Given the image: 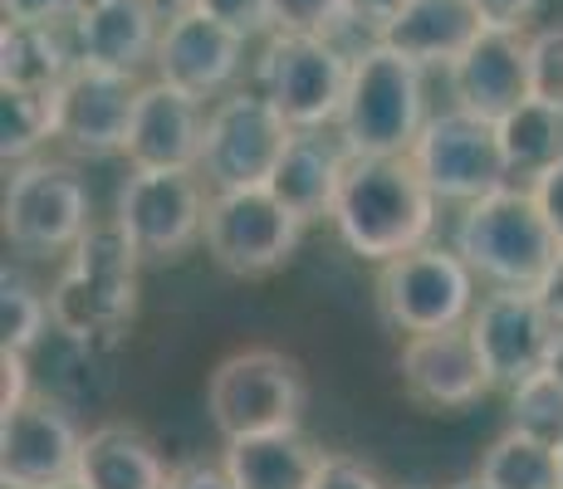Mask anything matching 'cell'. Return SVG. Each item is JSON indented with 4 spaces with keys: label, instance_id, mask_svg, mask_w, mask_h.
<instances>
[{
    "label": "cell",
    "instance_id": "6da1fadb",
    "mask_svg": "<svg viewBox=\"0 0 563 489\" xmlns=\"http://www.w3.org/2000/svg\"><path fill=\"white\" fill-rule=\"evenodd\" d=\"M437 191L421 181L411 152L407 157H349L329 221L353 255L383 265L437 235Z\"/></svg>",
    "mask_w": 563,
    "mask_h": 489
},
{
    "label": "cell",
    "instance_id": "7a4b0ae2",
    "mask_svg": "<svg viewBox=\"0 0 563 489\" xmlns=\"http://www.w3.org/2000/svg\"><path fill=\"white\" fill-rule=\"evenodd\" d=\"M137 265L143 249L123 221H93L69 249V265L49 289L54 333L79 347H99L128 333L137 313Z\"/></svg>",
    "mask_w": 563,
    "mask_h": 489
},
{
    "label": "cell",
    "instance_id": "3957f363",
    "mask_svg": "<svg viewBox=\"0 0 563 489\" xmlns=\"http://www.w3.org/2000/svg\"><path fill=\"white\" fill-rule=\"evenodd\" d=\"M421 64L373 40L353 54L349 98L339 113V143L349 157H407L427 127V89Z\"/></svg>",
    "mask_w": 563,
    "mask_h": 489
},
{
    "label": "cell",
    "instance_id": "277c9868",
    "mask_svg": "<svg viewBox=\"0 0 563 489\" xmlns=\"http://www.w3.org/2000/svg\"><path fill=\"white\" fill-rule=\"evenodd\" d=\"M456 249L490 289H539L559 259V241L525 181H505L500 191L461 205Z\"/></svg>",
    "mask_w": 563,
    "mask_h": 489
},
{
    "label": "cell",
    "instance_id": "5b68a950",
    "mask_svg": "<svg viewBox=\"0 0 563 489\" xmlns=\"http://www.w3.org/2000/svg\"><path fill=\"white\" fill-rule=\"evenodd\" d=\"M475 275L465 265V255L456 245H417L407 255H393L377 265V313L387 329L397 333H431V329H456L471 323L475 313Z\"/></svg>",
    "mask_w": 563,
    "mask_h": 489
},
{
    "label": "cell",
    "instance_id": "8992f818",
    "mask_svg": "<svg viewBox=\"0 0 563 489\" xmlns=\"http://www.w3.org/2000/svg\"><path fill=\"white\" fill-rule=\"evenodd\" d=\"M206 411L225 441L299 431L305 411V373L279 347H245L231 353L206 382Z\"/></svg>",
    "mask_w": 563,
    "mask_h": 489
},
{
    "label": "cell",
    "instance_id": "52a82bcc",
    "mask_svg": "<svg viewBox=\"0 0 563 489\" xmlns=\"http://www.w3.org/2000/svg\"><path fill=\"white\" fill-rule=\"evenodd\" d=\"M299 127L269 103L265 89L245 93H221L216 108L206 113V137H201V162L197 171L206 177L211 191L231 187H265L269 171L279 167L289 137Z\"/></svg>",
    "mask_w": 563,
    "mask_h": 489
},
{
    "label": "cell",
    "instance_id": "ba28073f",
    "mask_svg": "<svg viewBox=\"0 0 563 489\" xmlns=\"http://www.w3.org/2000/svg\"><path fill=\"white\" fill-rule=\"evenodd\" d=\"M305 221L269 187L211 191L206 201V255L235 279H265L299 249Z\"/></svg>",
    "mask_w": 563,
    "mask_h": 489
},
{
    "label": "cell",
    "instance_id": "9c48e42d",
    "mask_svg": "<svg viewBox=\"0 0 563 489\" xmlns=\"http://www.w3.org/2000/svg\"><path fill=\"white\" fill-rule=\"evenodd\" d=\"M349 74L353 54H343L329 35L275 30V40L260 54V89L299 133H319V127L339 123L343 98H349Z\"/></svg>",
    "mask_w": 563,
    "mask_h": 489
},
{
    "label": "cell",
    "instance_id": "30bf717a",
    "mask_svg": "<svg viewBox=\"0 0 563 489\" xmlns=\"http://www.w3.org/2000/svg\"><path fill=\"white\" fill-rule=\"evenodd\" d=\"M89 191L69 162H15L0 205V231L25 255H69L89 231Z\"/></svg>",
    "mask_w": 563,
    "mask_h": 489
},
{
    "label": "cell",
    "instance_id": "8fae6325",
    "mask_svg": "<svg viewBox=\"0 0 563 489\" xmlns=\"http://www.w3.org/2000/svg\"><path fill=\"white\" fill-rule=\"evenodd\" d=\"M411 162H417L421 181L437 191V201L446 205H471L481 196L500 191L505 181H515L510 162H505L500 123L475 118L465 108L431 113L417 147H411Z\"/></svg>",
    "mask_w": 563,
    "mask_h": 489
},
{
    "label": "cell",
    "instance_id": "7c38bea8",
    "mask_svg": "<svg viewBox=\"0 0 563 489\" xmlns=\"http://www.w3.org/2000/svg\"><path fill=\"white\" fill-rule=\"evenodd\" d=\"M206 201L211 187L197 167H133L118 191V221L143 259H181L206 241Z\"/></svg>",
    "mask_w": 563,
    "mask_h": 489
},
{
    "label": "cell",
    "instance_id": "4fadbf2b",
    "mask_svg": "<svg viewBox=\"0 0 563 489\" xmlns=\"http://www.w3.org/2000/svg\"><path fill=\"white\" fill-rule=\"evenodd\" d=\"M79 451L84 431L59 397L30 391L0 416V485L49 489L79 475Z\"/></svg>",
    "mask_w": 563,
    "mask_h": 489
},
{
    "label": "cell",
    "instance_id": "5bb4252c",
    "mask_svg": "<svg viewBox=\"0 0 563 489\" xmlns=\"http://www.w3.org/2000/svg\"><path fill=\"white\" fill-rule=\"evenodd\" d=\"M137 69H113V64L74 59L64 84L54 89V113H59V143H69L84 157H108L128 147L137 108Z\"/></svg>",
    "mask_w": 563,
    "mask_h": 489
},
{
    "label": "cell",
    "instance_id": "9a60e30c",
    "mask_svg": "<svg viewBox=\"0 0 563 489\" xmlns=\"http://www.w3.org/2000/svg\"><path fill=\"white\" fill-rule=\"evenodd\" d=\"M471 333L490 367L495 387L515 391L525 377L544 373L554 347V319L544 313L534 289H490L471 313Z\"/></svg>",
    "mask_w": 563,
    "mask_h": 489
},
{
    "label": "cell",
    "instance_id": "2e32d148",
    "mask_svg": "<svg viewBox=\"0 0 563 489\" xmlns=\"http://www.w3.org/2000/svg\"><path fill=\"white\" fill-rule=\"evenodd\" d=\"M402 387L427 411H465L495 391V377L475 347L471 323L456 329L407 333L402 343Z\"/></svg>",
    "mask_w": 563,
    "mask_h": 489
},
{
    "label": "cell",
    "instance_id": "e0dca14e",
    "mask_svg": "<svg viewBox=\"0 0 563 489\" xmlns=\"http://www.w3.org/2000/svg\"><path fill=\"white\" fill-rule=\"evenodd\" d=\"M157 79L177 84V89L206 98L231 93V84L245 69V35L231 25H221L216 15L187 5L177 15H167L157 40Z\"/></svg>",
    "mask_w": 563,
    "mask_h": 489
},
{
    "label": "cell",
    "instance_id": "ac0fdd59",
    "mask_svg": "<svg viewBox=\"0 0 563 489\" xmlns=\"http://www.w3.org/2000/svg\"><path fill=\"white\" fill-rule=\"evenodd\" d=\"M446 74L456 108L500 123L529 98V40L519 30H481Z\"/></svg>",
    "mask_w": 563,
    "mask_h": 489
},
{
    "label": "cell",
    "instance_id": "d6986e66",
    "mask_svg": "<svg viewBox=\"0 0 563 489\" xmlns=\"http://www.w3.org/2000/svg\"><path fill=\"white\" fill-rule=\"evenodd\" d=\"M201 137H206V113L197 93L177 89L167 79L143 84L123 147L133 167H197Z\"/></svg>",
    "mask_w": 563,
    "mask_h": 489
},
{
    "label": "cell",
    "instance_id": "ffe728a7",
    "mask_svg": "<svg viewBox=\"0 0 563 489\" xmlns=\"http://www.w3.org/2000/svg\"><path fill=\"white\" fill-rule=\"evenodd\" d=\"M69 35L79 59L137 69V64L157 59L162 5L157 0H84L79 15L69 20Z\"/></svg>",
    "mask_w": 563,
    "mask_h": 489
},
{
    "label": "cell",
    "instance_id": "44dd1931",
    "mask_svg": "<svg viewBox=\"0 0 563 489\" xmlns=\"http://www.w3.org/2000/svg\"><path fill=\"white\" fill-rule=\"evenodd\" d=\"M481 15H475L471 0H407L383 30L377 40L393 45L397 54L417 59L421 69H451L461 59V49L481 35Z\"/></svg>",
    "mask_w": 563,
    "mask_h": 489
},
{
    "label": "cell",
    "instance_id": "7402d4cb",
    "mask_svg": "<svg viewBox=\"0 0 563 489\" xmlns=\"http://www.w3.org/2000/svg\"><path fill=\"white\" fill-rule=\"evenodd\" d=\"M343 171H349V147L343 143L333 147L319 127V133L289 137L285 157H279V167L269 171L265 187L275 191L305 225H313V221H323V215H333V196H339Z\"/></svg>",
    "mask_w": 563,
    "mask_h": 489
},
{
    "label": "cell",
    "instance_id": "603a6c76",
    "mask_svg": "<svg viewBox=\"0 0 563 489\" xmlns=\"http://www.w3.org/2000/svg\"><path fill=\"white\" fill-rule=\"evenodd\" d=\"M79 480L89 489H167L172 470L162 451L137 426L108 421L84 436L79 451Z\"/></svg>",
    "mask_w": 563,
    "mask_h": 489
},
{
    "label": "cell",
    "instance_id": "cb8c5ba5",
    "mask_svg": "<svg viewBox=\"0 0 563 489\" xmlns=\"http://www.w3.org/2000/svg\"><path fill=\"white\" fill-rule=\"evenodd\" d=\"M225 470L241 489H309L323 465V451L299 431L225 441Z\"/></svg>",
    "mask_w": 563,
    "mask_h": 489
},
{
    "label": "cell",
    "instance_id": "d4e9b609",
    "mask_svg": "<svg viewBox=\"0 0 563 489\" xmlns=\"http://www.w3.org/2000/svg\"><path fill=\"white\" fill-rule=\"evenodd\" d=\"M79 49L74 35L59 25H35V20H5L0 30V84L10 89H59L64 74L74 69Z\"/></svg>",
    "mask_w": 563,
    "mask_h": 489
},
{
    "label": "cell",
    "instance_id": "484cf974",
    "mask_svg": "<svg viewBox=\"0 0 563 489\" xmlns=\"http://www.w3.org/2000/svg\"><path fill=\"white\" fill-rule=\"evenodd\" d=\"M500 143H505V162H510V177L529 187L539 171H549L563 157V108L525 98L500 118Z\"/></svg>",
    "mask_w": 563,
    "mask_h": 489
},
{
    "label": "cell",
    "instance_id": "4316f807",
    "mask_svg": "<svg viewBox=\"0 0 563 489\" xmlns=\"http://www.w3.org/2000/svg\"><path fill=\"white\" fill-rule=\"evenodd\" d=\"M481 475L490 489H563L559 470V445L529 436V431H505L490 441V451L481 455Z\"/></svg>",
    "mask_w": 563,
    "mask_h": 489
},
{
    "label": "cell",
    "instance_id": "83f0119b",
    "mask_svg": "<svg viewBox=\"0 0 563 489\" xmlns=\"http://www.w3.org/2000/svg\"><path fill=\"white\" fill-rule=\"evenodd\" d=\"M49 137H59L54 93L49 89H10V84H0V157L30 162Z\"/></svg>",
    "mask_w": 563,
    "mask_h": 489
},
{
    "label": "cell",
    "instance_id": "f1b7e54d",
    "mask_svg": "<svg viewBox=\"0 0 563 489\" xmlns=\"http://www.w3.org/2000/svg\"><path fill=\"white\" fill-rule=\"evenodd\" d=\"M45 329H54V313H49V299L40 293L35 285H25L20 275L0 279V347H15V353H30Z\"/></svg>",
    "mask_w": 563,
    "mask_h": 489
},
{
    "label": "cell",
    "instance_id": "f546056e",
    "mask_svg": "<svg viewBox=\"0 0 563 489\" xmlns=\"http://www.w3.org/2000/svg\"><path fill=\"white\" fill-rule=\"evenodd\" d=\"M510 426L559 445L563 441V382L554 373H534L510 391Z\"/></svg>",
    "mask_w": 563,
    "mask_h": 489
},
{
    "label": "cell",
    "instance_id": "4dcf8cb0",
    "mask_svg": "<svg viewBox=\"0 0 563 489\" xmlns=\"http://www.w3.org/2000/svg\"><path fill=\"white\" fill-rule=\"evenodd\" d=\"M529 98L563 108V25L529 35Z\"/></svg>",
    "mask_w": 563,
    "mask_h": 489
},
{
    "label": "cell",
    "instance_id": "1f68e13d",
    "mask_svg": "<svg viewBox=\"0 0 563 489\" xmlns=\"http://www.w3.org/2000/svg\"><path fill=\"white\" fill-rule=\"evenodd\" d=\"M269 20L295 35H333L349 25V0H269Z\"/></svg>",
    "mask_w": 563,
    "mask_h": 489
},
{
    "label": "cell",
    "instance_id": "d6a6232c",
    "mask_svg": "<svg viewBox=\"0 0 563 489\" xmlns=\"http://www.w3.org/2000/svg\"><path fill=\"white\" fill-rule=\"evenodd\" d=\"M197 10L206 15H216L221 25L241 30L245 40L260 35V30H275V20H269V0H191Z\"/></svg>",
    "mask_w": 563,
    "mask_h": 489
},
{
    "label": "cell",
    "instance_id": "836d02e7",
    "mask_svg": "<svg viewBox=\"0 0 563 489\" xmlns=\"http://www.w3.org/2000/svg\"><path fill=\"white\" fill-rule=\"evenodd\" d=\"M309 489H387V485L377 480L363 460H353V455H323Z\"/></svg>",
    "mask_w": 563,
    "mask_h": 489
},
{
    "label": "cell",
    "instance_id": "e575fe53",
    "mask_svg": "<svg viewBox=\"0 0 563 489\" xmlns=\"http://www.w3.org/2000/svg\"><path fill=\"white\" fill-rule=\"evenodd\" d=\"M529 191H534L539 211H544L549 231H554V241H559V249H563V157H559L549 171H539V177L529 181Z\"/></svg>",
    "mask_w": 563,
    "mask_h": 489
},
{
    "label": "cell",
    "instance_id": "d590c367",
    "mask_svg": "<svg viewBox=\"0 0 563 489\" xmlns=\"http://www.w3.org/2000/svg\"><path fill=\"white\" fill-rule=\"evenodd\" d=\"M5 20H35V25H69L84 0H0Z\"/></svg>",
    "mask_w": 563,
    "mask_h": 489
},
{
    "label": "cell",
    "instance_id": "8d00e7d4",
    "mask_svg": "<svg viewBox=\"0 0 563 489\" xmlns=\"http://www.w3.org/2000/svg\"><path fill=\"white\" fill-rule=\"evenodd\" d=\"M30 353H15V347H0V411L20 407L30 397V367H25Z\"/></svg>",
    "mask_w": 563,
    "mask_h": 489
},
{
    "label": "cell",
    "instance_id": "74e56055",
    "mask_svg": "<svg viewBox=\"0 0 563 489\" xmlns=\"http://www.w3.org/2000/svg\"><path fill=\"white\" fill-rule=\"evenodd\" d=\"M485 30H519L539 10V0H471Z\"/></svg>",
    "mask_w": 563,
    "mask_h": 489
},
{
    "label": "cell",
    "instance_id": "f35d334b",
    "mask_svg": "<svg viewBox=\"0 0 563 489\" xmlns=\"http://www.w3.org/2000/svg\"><path fill=\"white\" fill-rule=\"evenodd\" d=\"M167 489H241L231 480V470L225 465H206V460H187L172 470Z\"/></svg>",
    "mask_w": 563,
    "mask_h": 489
},
{
    "label": "cell",
    "instance_id": "ab89813d",
    "mask_svg": "<svg viewBox=\"0 0 563 489\" xmlns=\"http://www.w3.org/2000/svg\"><path fill=\"white\" fill-rule=\"evenodd\" d=\"M402 5H407V0H349V20H353V25H367L377 35V30H383Z\"/></svg>",
    "mask_w": 563,
    "mask_h": 489
},
{
    "label": "cell",
    "instance_id": "60d3db41",
    "mask_svg": "<svg viewBox=\"0 0 563 489\" xmlns=\"http://www.w3.org/2000/svg\"><path fill=\"white\" fill-rule=\"evenodd\" d=\"M539 303H544V313L554 319V329H563V249H559V259L549 265V275L539 279Z\"/></svg>",
    "mask_w": 563,
    "mask_h": 489
},
{
    "label": "cell",
    "instance_id": "b9f144b4",
    "mask_svg": "<svg viewBox=\"0 0 563 489\" xmlns=\"http://www.w3.org/2000/svg\"><path fill=\"white\" fill-rule=\"evenodd\" d=\"M544 367H549V373H554L559 382H563V329L554 333V347H549V363H544Z\"/></svg>",
    "mask_w": 563,
    "mask_h": 489
},
{
    "label": "cell",
    "instance_id": "7bdbcfd3",
    "mask_svg": "<svg viewBox=\"0 0 563 489\" xmlns=\"http://www.w3.org/2000/svg\"><path fill=\"white\" fill-rule=\"evenodd\" d=\"M157 5H162V10H167V15H177V10H187V5H191V0H157Z\"/></svg>",
    "mask_w": 563,
    "mask_h": 489
},
{
    "label": "cell",
    "instance_id": "ee69618b",
    "mask_svg": "<svg viewBox=\"0 0 563 489\" xmlns=\"http://www.w3.org/2000/svg\"><path fill=\"white\" fill-rule=\"evenodd\" d=\"M49 489H89V485H84L79 475H69V480H59V485H49Z\"/></svg>",
    "mask_w": 563,
    "mask_h": 489
},
{
    "label": "cell",
    "instance_id": "f6af8a7d",
    "mask_svg": "<svg viewBox=\"0 0 563 489\" xmlns=\"http://www.w3.org/2000/svg\"><path fill=\"white\" fill-rule=\"evenodd\" d=\"M451 489H490V485H485L481 475H471V480H461V485H451Z\"/></svg>",
    "mask_w": 563,
    "mask_h": 489
},
{
    "label": "cell",
    "instance_id": "bcb514c9",
    "mask_svg": "<svg viewBox=\"0 0 563 489\" xmlns=\"http://www.w3.org/2000/svg\"><path fill=\"white\" fill-rule=\"evenodd\" d=\"M559 470H563V441H559Z\"/></svg>",
    "mask_w": 563,
    "mask_h": 489
},
{
    "label": "cell",
    "instance_id": "7dc6e473",
    "mask_svg": "<svg viewBox=\"0 0 563 489\" xmlns=\"http://www.w3.org/2000/svg\"><path fill=\"white\" fill-rule=\"evenodd\" d=\"M5 489H25V485H5Z\"/></svg>",
    "mask_w": 563,
    "mask_h": 489
},
{
    "label": "cell",
    "instance_id": "c3c4849f",
    "mask_svg": "<svg viewBox=\"0 0 563 489\" xmlns=\"http://www.w3.org/2000/svg\"><path fill=\"white\" fill-rule=\"evenodd\" d=\"M402 489H421V485H402Z\"/></svg>",
    "mask_w": 563,
    "mask_h": 489
}]
</instances>
